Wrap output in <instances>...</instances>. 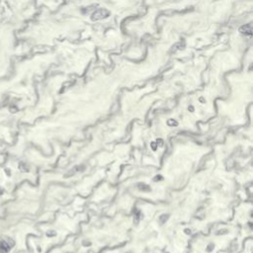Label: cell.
<instances>
[{
	"mask_svg": "<svg viewBox=\"0 0 253 253\" xmlns=\"http://www.w3.org/2000/svg\"><path fill=\"white\" fill-rule=\"evenodd\" d=\"M242 34H245V35H251L252 34V29H251V25L247 24L245 26H242L239 30Z\"/></svg>",
	"mask_w": 253,
	"mask_h": 253,
	"instance_id": "7a4b0ae2",
	"label": "cell"
},
{
	"mask_svg": "<svg viewBox=\"0 0 253 253\" xmlns=\"http://www.w3.org/2000/svg\"><path fill=\"white\" fill-rule=\"evenodd\" d=\"M109 15H110V11L105 9V8H101V9H98L93 12L91 16V20L92 21H98V20L107 18Z\"/></svg>",
	"mask_w": 253,
	"mask_h": 253,
	"instance_id": "6da1fadb",
	"label": "cell"
}]
</instances>
